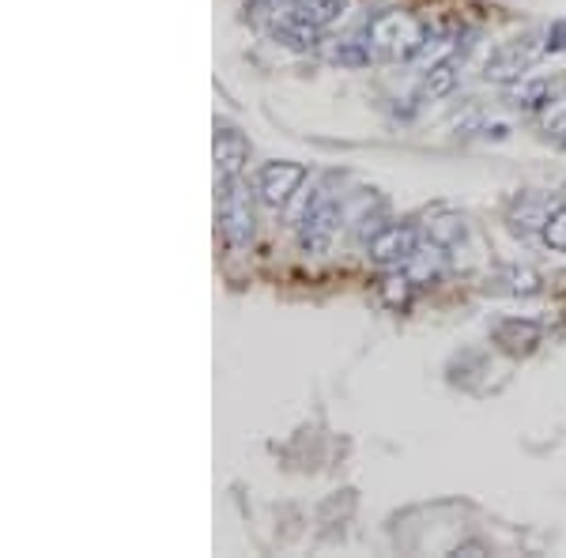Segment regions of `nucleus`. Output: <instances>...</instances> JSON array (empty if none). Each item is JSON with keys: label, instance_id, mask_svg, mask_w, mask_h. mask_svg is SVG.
<instances>
[{"label": "nucleus", "instance_id": "6e6552de", "mask_svg": "<svg viewBox=\"0 0 566 558\" xmlns=\"http://www.w3.org/2000/svg\"><path fill=\"white\" fill-rule=\"evenodd\" d=\"M340 12H344V0H295V4L283 12V20H291V23L306 27V31L322 34L328 23L340 20Z\"/></svg>", "mask_w": 566, "mask_h": 558}, {"label": "nucleus", "instance_id": "2eb2a0df", "mask_svg": "<svg viewBox=\"0 0 566 558\" xmlns=\"http://www.w3.org/2000/svg\"><path fill=\"white\" fill-rule=\"evenodd\" d=\"M559 50H566V23L552 27V31H547V42H544V53H559Z\"/></svg>", "mask_w": 566, "mask_h": 558}, {"label": "nucleus", "instance_id": "1a4fd4ad", "mask_svg": "<svg viewBox=\"0 0 566 558\" xmlns=\"http://www.w3.org/2000/svg\"><path fill=\"white\" fill-rule=\"evenodd\" d=\"M416 295V276L400 269H386V280L378 283V298L386 302L389 309H405Z\"/></svg>", "mask_w": 566, "mask_h": 558}, {"label": "nucleus", "instance_id": "f03ea898", "mask_svg": "<svg viewBox=\"0 0 566 558\" xmlns=\"http://www.w3.org/2000/svg\"><path fill=\"white\" fill-rule=\"evenodd\" d=\"M340 223H344V204L325 186H317L314 197L306 200L303 219H298V245H303V253L322 257V253L333 250Z\"/></svg>", "mask_w": 566, "mask_h": 558}, {"label": "nucleus", "instance_id": "7ed1b4c3", "mask_svg": "<svg viewBox=\"0 0 566 558\" xmlns=\"http://www.w3.org/2000/svg\"><path fill=\"white\" fill-rule=\"evenodd\" d=\"M219 231H223L231 250H245L253 242V197L242 186V178H223V193H219Z\"/></svg>", "mask_w": 566, "mask_h": 558}, {"label": "nucleus", "instance_id": "4468645a", "mask_svg": "<svg viewBox=\"0 0 566 558\" xmlns=\"http://www.w3.org/2000/svg\"><path fill=\"white\" fill-rule=\"evenodd\" d=\"M547 103H552V84H544V80H536V84H525V87L514 91V106L528 109V114L547 106Z\"/></svg>", "mask_w": 566, "mask_h": 558}, {"label": "nucleus", "instance_id": "9d476101", "mask_svg": "<svg viewBox=\"0 0 566 558\" xmlns=\"http://www.w3.org/2000/svg\"><path fill=\"white\" fill-rule=\"evenodd\" d=\"M495 340L506 347V351H514V355H522L528 351L536 340H541V325H533V322H506V325H499L495 328Z\"/></svg>", "mask_w": 566, "mask_h": 558}, {"label": "nucleus", "instance_id": "0eeeda50", "mask_svg": "<svg viewBox=\"0 0 566 558\" xmlns=\"http://www.w3.org/2000/svg\"><path fill=\"white\" fill-rule=\"evenodd\" d=\"M250 162V140L231 129V125H219L216 129V170L219 178H239L242 167Z\"/></svg>", "mask_w": 566, "mask_h": 558}, {"label": "nucleus", "instance_id": "423d86ee", "mask_svg": "<svg viewBox=\"0 0 566 558\" xmlns=\"http://www.w3.org/2000/svg\"><path fill=\"white\" fill-rule=\"evenodd\" d=\"M306 181L303 162H264L258 173V193L269 208H283Z\"/></svg>", "mask_w": 566, "mask_h": 558}, {"label": "nucleus", "instance_id": "ddd939ff", "mask_svg": "<svg viewBox=\"0 0 566 558\" xmlns=\"http://www.w3.org/2000/svg\"><path fill=\"white\" fill-rule=\"evenodd\" d=\"M453 84H458V72H453V61H442V65H434V69H427V76H423V95H450Z\"/></svg>", "mask_w": 566, "mask_h": 558}, {"label": "nucleus", "instance_id": "dca6fc26", "mask_svg": "<svg viewBox=\"0 0 566 558\" xmlns=\"http://www.w3.org/2000/svg\"><path fill=\"white\" fill-rule=\"evenodd\" d=\"M547 136H552V140L559 144V148H566V114H563V117H555L552 129H547Z\"/></svg>", "mask_w": 566, "mask_h": 558}, {"label": "nucleus", "instance_id": "f8f14e48", "mask_svg": "<svg viewBox=\"0 0 566 558\" xmlns=\"http://www.w3.org/2000/svg\"><path fill=\"white\" fill-rule=\"evenodd\" d=\"M541 238H544L547 250L566 253V204H555L552 212H547L544 227H541Z\"/></svg>", "mask_w": 566, "mask_h": 558}, {"label": "nucleus", "instance_id": "20e7f679", "mask_svg": "<svg viewBox=\"0 0 566 558\" xmlns=\"http://www.w3.org/2000/svg\"><path fill=\"white\" fill-rule=\"evenodd\" d=\"M419 253V231L412 223H381L367 234V257L378 269H405Z\"/></svg>", "mask_w": 566, "mask_h": 558}, {"label": "nucleus", "instance_id": "9b49d317", "mask_svg": "<svg viewBox=\"0 0 566 558\" xmlns=\"http://www.w3.org/2000/svg\"><path fill=\"white\" fill-rule=\"evenodd\" d=\"M464 219L461 215H442V219H434L431 223V231H427V238H431V245H438L442 253H450V250H458V245L464 242Z\"/></svg>", "mask_w": 566, "mask_h": 558}, {"label": "nucleus", "instance_id": "39448f33", "mask_svg": "<svg viewBox=\"0 0 566 558\" xmlns=\"http://www.w3.org/2000/svg\"><path fill=\"white\" fill-rule=\"evenodd\" d=\"M541 53H544V45H533V39H514L491 53L483 76H488L491 84H517V80L533 69V61L541 57Z\"/></svg>", "mask_w": 566, "mask_h": 558}, {"label": "nucleus", "instance_id": "f257e3e1", "mask_svg": "<svg viewBox=\"0 0 566 558\" xmlns=\"http://www.w3.org/2000/svg\"><path fill=\"white\" fill-rule=\"evenodd\" d=\"M367 45L374 61H416L427 45V31L408 12H378L367 20Z\"/></svg>", "mask_w": 566, "mask_h": 558}]
</instances>
